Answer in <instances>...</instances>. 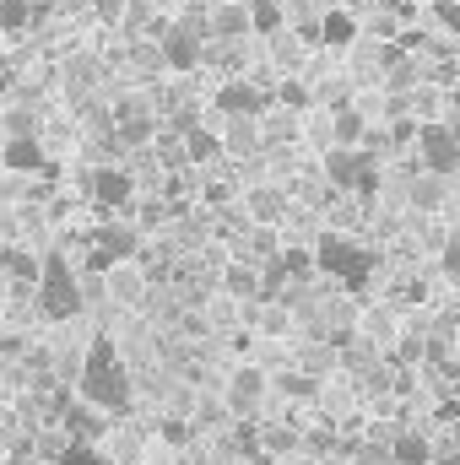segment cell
<instances>
[{
	"mask_svg": "<svg viewBox=\"0 0 460 465\" xmlns=\"http://www.w3.org/2000/svg\"><path fill=\"white\" fill-rule=\"evenodd\" d=\"M76 390H82V406L104 417H125L135 406V379H130V362L119 357L115 336H93V347L76 368Z\"/></svg>",
	"mask_w": 460,
	"mask_h": 465,
	"instance_id": "cell-1",
	"label": "cell"
},
{
	"mask_svg": "<svg viewBox=\"0 0 460 465\" xmlns=\"http://www.w3.org/2000/svg\"><path fill=\"white\" fill-rule=\"evenodd\" d=\"M33 303H38V314L55 320V325H65V320L82 314V303H87V298H82V276H76V265H71L65 254H44V271H38Z\"/></svg>",
	"mask_w": 460,
	"mask_h": 465,
	"instance_id": "cell-2",
	"label": "cell"
},
{
	"mask_svg": "<svg viewBox=\"0 0 460 465\" xmlns=\"http://www.w3.org/2000/svg\"><path fill=\"white\" fill-rule=\"evenodd\" d=\"M315 271H325V276H336L342 287L363 292L368 276H374V249L357 243L352 232H320V238H315Z\"/></svg>",
	"mask_w": 460,
	"mask_h": 465,
	"instance_id": "cell-3",
	"label": "cell"
},
{
	"mask_svg": "<svg viewBox=\"0 0 460 465\" xmlns=\"http://www.w3.org/2000/svg\"><path fill=\"white\" fill-rule=\"evenodd\" d=\"M320 179H325L331 190H352V195H374V190H379V168H374V157L357 152V146H331V152L320 157Z\"/></svg>",
	"mask_w": 460,
	"mask_h": 465,
	"instance_id": "cell-4",
	"label": "cell"
},
{
	"mask_svg": "<svg viewBox=\"0 0 460 465\" xmlns=\"http://www.w3.org/2000/svg\"><path fill=\"white\" fill-rule=\"evenodd\" d=\"M417 168L455 173L460 168V119H417Z\"/></svg>",
	"mask_w": 460,
	"mask_h": 465,
	"instance_id": "cell-5",
	"label": "cell"
},
{
	"mask_svg": "<svg viewBox=\"0 0 460 465\" xmlns=\"http://www.w3.org/2000/svg\"><path fill=\"white\" fill-rule=\"evenodd\" d=\"M157 60H163L168 71L190 76V71L206 65V38H201L195 27H185V22H174V27H163V38H157Z\"/></svg>",
	"mask_w": 460,
	"mask_h": 465,
	"instance_id": "cell-6",
	"label": "cell"
},
{
	"mask_svg": "<svg viewBox=\"0 0 460 465\" xmlns=\"http://www.w3.org/2000/svg\"><path fill=\"white\" fill-rule=\"evenodd\" d=\"M87 195L98 201V212H125L135 195V173L115 168V163H98V168H87Z\"/></svg>",
	"mask_w": 460,
	"mask_h": 465,
	"instance_id": "cell-7",
	"label": "cell"
},
{
	"mask_svg": "<svg viewBox=\"0 0 460 465\" xmlns=\"http://www.w3.org/2000/svg\"><path fill=\"white\" fill-rule=\"evenodd\" d=\"M244 212H249L255 228H276V223L293 217V195L282 184H249L244 190Z\"/></svg>",
	"mask_w": 460,
	"mask_h": 465,
	"instance_id": "cell-8",
	"label": "cell"
},
{
	"mask_svg": "<svg viewBox=\"0 0 460 465\" xmlns=\"http://www.w3.org/2000/svg\"><path fill=\"white\" fill-rule=\"evenodd\" d=\"M265 104H271V93H260L255 82H244V76H228L223 87H217V109L233 119H260L265 114Z\"/></svg>",
	"mask_w": 460,
	"mask_h": 465,
	"instance_id": "cell-9",
	"label": "cell"
},
{
	"mask_svg": "<svg viewBox=\"0 0 460 465\" xmlns=\"http://www.w3.org/2000/svg\"><path fill=\"white\" fill-rule=\"evenodd\" d=\"M206 33L217 38V44H244L249 38V0H217L212 11H206ZM206 38V44H212Z\"/></svg>",
	"mask_w": 460,
	"mask_h": 465,
	"instance_id": "cell-10",
	"label": "cell"
},
{
	"mask_svg": "<svg viewBox=\"0 0 460 465\" xmlns=\"http://www.w3.org/2000/svg\"><path fill=\"white\" fill-rule=\"evenodd\" d=\"M104 292H109V303H119V309L141 303V298H146V271H141L135 260H119V265H104Z\"/></svg>",
	"mask_w": 460,
	"mask_h": 465,
	"instance_id": "cell-11",
	"label": "cell"
},
{
	"mask_svg": "<svg viewBox=\"0 0 460 465\" xmlns=\"http://www.w3.org/2000/svg\"><path fill=\"white\" fill-rule=\"evenodd\" d=\"M93 249H98V265H119V260H135L141 254V232L130 223H104L93 232Z\"/></svg>",
	"mask_w": 460,
	"mask_h": 465,
	"instance_id": "cell-12",
	"label": "cell"
},
{
	"mask_svg": "<svg viewBox=\"0 0 460 465\" xmlns=\"http://www.w3.org/2000/svg\"><path fill=\"white\" fill-rule=\"evenodd\" d=\"M260 395H265V368L244 362V368H233L228 373V395H223V406H228V411H255Z\"/></svg>",
	"mask_w": 460,
	"mask_h": 465,
	"instance_id": "cell-13",
	"label": "cell"
},
{
	"mask_svg": "<svg viewBox=\"0 0 460 465\" xmlns=\"http://www.w3.org/2000/svg\"><path fill=\"white\" fill-rule=\"evenodd\" d=\"M0 168H5V173H44L49 163H44L38 135H11V141L0 146Z\"/></svg>",
	"mask_w": 460,
	"mask_h": 465,
	"instance_id": "cell-14",
	"label": "cell"
},
{
	"mask_svg": "<svg viewBox=\"0 0 460 465\" xmlns=\"http://www.w3.org/2000/svg\"><path fill=\"white\" fill-rule=\"evenodd\" d=\"M406 201H412V212H417V217H434V212L450 201V184H445V173H428V168H417V179H412Z\"/></svg>",
	"mask_w": 460,
	"mask_h": 465,
	"instance_id": "cell-15",
	"label": "cell"
},
{
	"mask_svg": "<svg viewBox=\"0 0 460 465\" xmlns=\"http://www.w3.org/2000/svg\"><path fill=\"white\" fill-rule=\"evenodd\" d=\"M282 22H287L282 0H249V33H260V38H276V33H282Z\"/></svg>",
	"mask_w": 460,
	"mask_h": 465,
	"instance_id": "cell-16",
	"label": "cell"
},
{
	"mask_svg": "<svg viewBox=\"0 0 460 465\" xmlns=\"http://www.w3.org/2000/svg\"><path fill=\"white\" fill-rule=\"evenodd\" d=\"M352 38H357V22H352L346 11H336V5H331V11L320 16V44H325V49H346Z\"/></svg>",
	"mask_w": 460,
	"mask_h": 465,
	"instance_id": "cell-17",
	"label": "cell"
},
{
	"mask_svg": "<svg viewBox=\"0 0 460 465\" xmlns=\"http://www.w3.org/2000/svg\"><path fill=\"white\" fill-rule=\"evenodd\" d=\"M223 157V135L217 130H190L185 135V163H217Z\"/></svg>",
	"mask_w": 460,
	"mask_h": 465,
	"instance_id": "cell-18",
	"label": "cell"
},
{
	"mask_svg": "<svg viewBox=\"0 0 460 465\" xmlns=\"http://www.w3.org/2000/svg\"><path fill=\"white\" fill-rule=\"evenodd\" d=\"M223 287H228V298H265L255 265H228V271H223Z\"/></svg>",
	"mask_w": 460,
	"mask_h": 465,
	"instance_id": "cell-19",
	"label": "cell"
},
{
	"mask_svg": "<svg viewBox=\"0 0 460 465\" xmlns=\"http://www.w3.org/2000/svg\"><path fill=\"white\" fill-rule=\"evenodd\" d=\"M65 428H71V444H87V439H98V428H104V411H93V406H76V411H65Z\"/></svg>",
	"mask_w": 460,
	"mask_h": 465,
	"instance_id": "cell-20",
	"label": "cell"
},
{
	"mask_svg": "<svg viewBox=\"0 0 460 465\" xmlns=\"http://www.w3.org/2000/svg\"><path fill=\"white\" fill-rule=\"evenodd\" d=\"M33 27V0H0V33H27Z\"/></svg>",
	"mask_w": 460,
	"mask_h": 465,
	"instance_id": "cell-21",
	"label": "cell"
},
{
	"mask_svg": "<svg viewBox=\"0 0 460 465\" xmlns=\"http://www.w3.org/2000/svg\"><path fill=\"white\" fill-rule=\"evenodd\" d=\"M439 276H445L450 287H460V228L445 232V243H439Z\"/></svg>",
	"mask_w": 460,
	"mask_h": 465,
	"instance_id": "cell-22",
	"label": "cell"
},
{
	"mask_svg": "<svg viewBox=\"0 0 460 465\" xmlns=\"http://www.w3.org/2000/svg\"><path fill=\"white\" fill-rule=\"evenodd\" d=\"M244 146H260V119H233V130L223 135V152H244Z\"/></svg>",
	"mask_w": 460,
	"mask_h": 465,
	"instance_id": "cell-23",
	"label": "cell"
},
{
	"mask_svg": "<svg viewBox=\"0 0 460 465\" xmlns=\"http://www.w3.org/2000/svg\"><path fill=\"white\" fill-rule=\"evenodd\" d=\"M390 460L395 465H428V439H395V450H390Z\"/></svg>",
	"mask_w": 460,
	"mask_h": 465,
	"instance_id": "cell-24",
	"label": "cell"
},
{
	"mask_svg": "<svg viewBox=\"0 0 460 465\" xmlns=\"http://www.w3.org/2000/svg\"><path fill=\"white\" fill-rule=\"evenodd\" d=\"M282 395L309 401V395H320V379H315V373H282Z\"/></svg>",
	"mask_w": 460,
	"mask_h": 465,
	"instance_id": "cell-25",
	"label": "cell"
},
{
	"mask_svg": "<svg viewBox=\"0 0 460 465\" xmlns=\"http://www.w3.org/2000/svg\"><path fill=\"white\" fill-rule=\"evenodd\" d=\"M331 124H336V146H352V141L363 135V119H357V114H346V109H342L336 119H331Z\"/></svg>",
	"mask_w": 460,
	"mask_h": 465,
	"instance_id": "cell-26",
	"label": "cell"
},
{
	"mask_svg": "<svg viewBox=\"0 0 460 465\" xmlns=\"http://www.w3.org/2000/svg\"><path fill=\"white\" fill-rule=\"evenodd\" d=\"M276 98H282L287 109H309V87H298V82H282V87H276Z\"/></svg>",
	"mask_w": 460,
	"mask_h": 465,
	"instance_id": "cell-27",
	"label": "cell"
},
{
	"mask_svg": "<svg viewBox=\"0 0 460 465\" xmlns=\"http://www.w3.org/2000/svg\"><path fill=\"white\" fill-rule=\"evenodd\" d=\"M60 465H98V455H93V444H71V450L60 455Z\"/></svg>",
	"mask_w": 460,
	"mask_h": 465,
	"instance_id": "cell-28",
	"label": "cell"
},
{
	"mask_svg": "<svg viewBox=\"0 0 460 465\" xmlns=\"http://www.w3.org/2000/svg\"><path fill=\"white\" fill-rule=\"evenodd\" d=\"M434 11H439V22H445L450 33H460V5H455V0H439Z\"/></svg>",
	"mask_w": 460,
	"mask_h": 465,
	"instance_id": "cell-29",
	"label": "cell"
},
{
	"mask_svg": "<svg viewBox=\"0 0 460 465\" xmlns=\"http://www.w3.org/2000/svg\"><path fill=\"white\" fill-rule=\"evenodd\" d=\"M163 439H168V444H185V439H190V428H185V422H163Z\"/></svg>",
	"mask_w": 460,
	"mask_h": 465,
	"instance_id": "cell-30",
	"label": "cell"
},
{
	"mask_svg": "<svg viewBox=\"0 0 460 465\" xmlns=\"http://www.w3.org/2000/svg\"><path fill=\"white\" fill-rule=\"evenodd\" d=\"M98 16L104 22H119V0H98Z\"/></svg>",
	"mask_w": 460,
	"mask_h": 465,
	"instance_id": "cell-31",
	"label": "cell"
},
{
	"mask_svg": "<svg viewBox=\"0 0 460 465\" xmlns=\"http://www.w3.org/2000/svg\"><path fill=\"white\" fill-rule=\"evenodd\" d=\"M434 465H460V450H445V455H434Z\"/></svg>",
	"mask_w": 460,
	"mask_h": 465,
	"instance_id": "cell-32",
	"label": "cell"
},
{
	"mask_svg": "<svg viewBox=\"0 0 460 465\" xmlns=\"http://www.w3.org/2000/svg\"><path fill=\"white\" fill-rule=\"evenodd\" d=\"M244 465H276V460H271L265 450H255V455H249V460H244Z\"/></svg>",
	"mask_w": 460,
	"mask_h": 465,
	"instance_id": "cell-33",
	"label": "cell"
},
{
	"mask_svg": "<svg viewBox=\"0 0 460 465\" xmlns=\"http://www.w3.org/2000/svg\"><path fill=\"white\" fill-rule=\"evenodd\" d=\"M455 450H460V422H455Z\"/></svg>",
	"mask_w": 460,
	"mask_h": 465,
	"instance_id": "cell-34",
	"label": "cell"
},
{
	"mask_svg": "<svg viewBox=\"0 0 460 465\" xmlns=\"http://www.w3.org/2000/svg\"><path fill=\"white\" fill-rule=\"evenodd\" d=\"M0 292H5V287H0Z\"/></svg>",
	"mask_w": 460,
	"mask_h": 465,
	"instance_id": "cell-35",
	"label": "cell"
}]
</instances>
